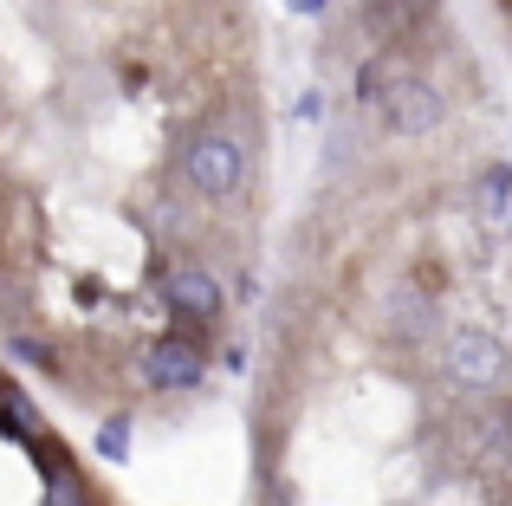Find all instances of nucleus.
I'll return each instance as SVG.
<instances>
[{
  "label": "nucleus",
  "mask_w": 512,
  "mask_h": 506,
  "mask_svg": "<svg viewBox=\"0 0 512 506\" xmlns=\"http://www.w3.org/2000/svg\"><path fill=\"white\" fill-rule=\"evenodd\" d=\"M441 370H448L467 396H500L506 377H512V351L487 325H454L448 338H441Z\"/></svg>",
  "instance_id": "obj_1"
},
{
  "label": "nucleus",
  "mask_w": 512,
  "mask_h": 506,
  "mask_svg": "<svg viewBox=\"0 0 512 506\" xmlns=\"http://www.w3.org/2000/svg\"><path fill=\"white\" fill-rule=\"evenodd\" d=\"M124 429H130V422H124V416H117V422H104V435H98V455H111V461H124V455H130V435H124Z\"/></svg>",
  "instance_id": "obj_7"
},
{
  "label": "nucleus",
  "mask_w": 512,
  "mask_h": 506,
  "mask_svg": "<svg viewBox=\"0 0 512 506\" xmlns=\"http://www.w3.org/2000/svg\"><path fill=\"white\" fill-rule=\"evenodd\" d=\"M182 182L195 195H208V202H227V195H240V182H247V150H240L227 130H195V137L182 143Z\"/></svg>",
  "instance_id": "obj_2"
},
{
  "label": "nucleus",
  "mask_w": 512,
  "mask_h": 506,
  "mask_svg": "<svg viewBox=\"0 0 512 506\" xmlns=\"http://www.w3.org/2000/svg\"><path fill=\"white\" fill-rule=\"evenodd\" d=\"M143 370H150L156 390H195V383L208 377V357H201L195 338H156L150 357H143Z\"/></svg>",
  "instance_id": "obj_5"
},
{
  "label": "nucleus",
  "mask_w": 512,
  "mask_h": 506,
  "mask_svg": "<svg viewBox=\"0 0 512 506\" xmlns=\"http://www.w3.org/2000/svg\"><path fill=\"white\" fill-rule=\"evenodd\" d=\"M163 305L175 325H214V312H221V279L208 273V266H169L163 273Z\"/></svg>",
  "instance_id": "obj_4"
},
{
  "label": "nucleus",
  "mask_w": 512,
  "mask_h": 506,
  "mask_svg": "<svg viewBox=\"0 0 512 506\" xmlns=\"http://www.w3.org/2000/svg\"><path fill=\"white\" fill-rule=\"evenodd\" d=\"M286 7H292V13H318V7H325V0H286Z\"/></svg>",
  "instance_id": "obj_8"
},
{
  "label": "nucleus",
  "mask_w": 512,
  "mask_h": 506,
  "mask_svg": "<svg viewBox=\"0 0 512 506\" xmlns=\"http://www.w3.org/2000/svg\"><path fill=\"white\" fill-rule=\"evenodd\" d=\"M376 111H383V124L396 130V137H428V130H441V117H448V98H441L428 78L402 72L376 91Z\"/></svg>",
  "instance_id": "obj_3"
},
{
  "label": "nucleus",
  "mask_w": 512,
  "mask_h": 506,
  "mask_svg": "<svg viewBox=\"0 0 512 506\" xmlns=\"http://www.w3.org/2000/svg\"><path fill=\"white\" fill-rule=\"evenodd\" d=\"M46 506H91V494H85V481H78L72 468H59L46 481Z\"/></svg>",
  "instance_id": "obj_6"
}]
</instances>
